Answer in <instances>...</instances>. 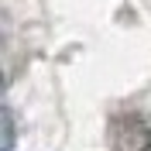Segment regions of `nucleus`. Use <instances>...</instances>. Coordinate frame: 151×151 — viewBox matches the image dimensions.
<instances>
[{"label":"nucleus","mask_w":151,"mask_h":151,"mask_svg":"<svg viewBox=\"0 0 151 151\" xmlns=\"http://www.w3.org/2000/svg\"><path fill=\"white\" fill-rule=\"evenodd\" d=\"M110 141L117 151H151V127L137 113H120L110 124Z\"/></svg>","instance_id":"1"},{"label":"nucleus","mask_w":151,"mask_h":151,"mask_svg":"<svg viewBox=\"0 0 151 151\" xmlns=\"http://www.w3.org/2000/svg\"><path fill=\"white\" fill-rule=\"evenodd\" d=\"M4 151H14V117L4 110Z\"/></svg>","instance_id":"2"}]
</instances>
